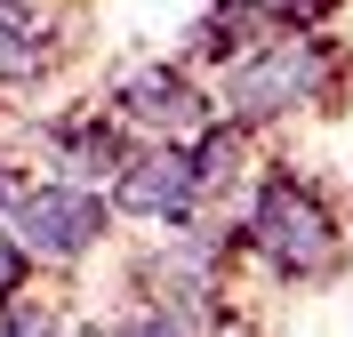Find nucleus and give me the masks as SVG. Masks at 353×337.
Masks as SVG:
<instances>
[{"instance_id":"7","label":"nucleus","mask_w":353,"mask_h":337,"mask_svg":"<svg viewBox=\"0 0 353 337\" xmlns=\"http://www.w3.org/2000/svg\"><path fill=\"white\" fill-rule=\"evenodd\" d=\"M48 57H57V24L41 17V0H0V81L24 89L48 72Z\"/></svg>"},{"instance_id":"11","label":"nucleus","mask_w":353,"mask_h":337,"mask_svg":"<svg viewBox=\"0 0 353 337\" xmlns=\"http://www.w3.org/2000/svg\"><path fill=\"white\" fill-rule=\"evenodd\" d=\"M330 8H337V0H257V17L273 24V32H313Z\"/></svg>"},{"instance_id":"2","label":"nucleus","mask_w":353,"mask_h":337,"mask_svg":"<svg viewBox=\"0 0 353 337\" xmlns=\"http://www.w3.org/2000/svg\"><path fill=\"white\" fill-rule=\"evenodd\" d=\"M330 89V41H313V32H265L249 57L217 72V96L209 112L233 121V129H265V121H289L297 105Z\"/></svg>"},{"instance_id":"10","label":"nucleus","mask_w":353,"mask_h":337,"mask_svg":"<svg viewBox=\"0 0 353 337\" xmlns=\"http://www.w3.org/2000/svg\"><path fill=\"white\" fill-rule=\"evenodd\" d=\"M0 337H65V321H57L48 297H8L0 305Z\"/></svg>"},{"instance_id":"8","label":"nucleus","mask_w":353,"mask_h":337,"mask_svg":"<svg viewBox=\"0 0 353 337\" xmlns=\"http://www.w3.org/2000/svg\"><path fill=\"white\" fill-rule=\"evenodd\" d=\"M257 32H273V24L257 17V0H217V8H209V17L185 32V65L225 72L233 57H249V48H257Z\"/></svg>"},{"instance_id":"5","label":"nucleus","mask_w":353,"mask_h":337,"mask_svg":"<svg viewBox=\"0 0 353 337\" xmlns=\"http://www.w3.org/2000/svg\"><path fill=\"white\" fill-rule=\"evenodd\" d=\"M105 112H112L129 136H193L201 121H209V96H201L193 65H169V57H153V65H129L121 81H112Z\"/></svg>"},{"instance_id":"15","label":"nucleus","mask_w":353,"mask_h":337,"mask_svg":"<svg viewBox=\"0 0 353 337\" xmlns=\"http://www.w3.org/2000/svg\"><path fill=\"white\" fill-rule=\"evenodd\" d=\"M72 337H105V321H88V329H72Z\"/></svg>"},{"instance_id":"6","label":"nucleus","mask_w":353,"mask_h":337,"mask_svg":"<svg viewBox=\"0 0 353 337\" xmlns=\"http://www.w3.org/2000/svg\"><path fill=\"white\" fill-rule=\"evenodd\" d=\"M41 145H48V161H57V177H65V185H97V193H105V185L129 169V153L145 145V136H129L105 105H97V112H65V121H48Z\"/></svg>"},{"instance_id":"9","label":"nucleus","mask_w":353,"mask_h":337,"mask_svg":"<svg viewBox=\"0 0 353 337\" xmlns=\"http://www.w3.org/2000/svg\"><path fill=\"white\" fill-rule=\"evenodd\" d=\"M185 153H193V177H201V201H217V193H233V177H241L249 161V129H233V121H201L193 136H185Z\"/></svg>"},{"instance_id":"4","label":"nucleus","mask_w":353,"mask_h":337,"mask_svg":"<svg viewBox=\"0 0 353 337\" xmlns=\"http://www.w3.org/2000/svg\"><path fill=\"white\" fill-rule=\"evenodd\" d=\"M105 201H112V217H145V225H169V233H185V225L209 209L185 136H145L129 153V169L105 185Z\"/></svg>"},{"instance_id":"14","label":"nucleus","mask_w":353,"mask_h":337,"mask_svg":"<svg viewBox=\"0 0 353 337\" xmlns=\"http://www.w3.org/2000/svg\"><path fill=\"white\" fill-rule=\"evenodd\" d=\"M24 185H32V177H24V169H8V161H0V217H8V209L24 201Z\"/></svg>"},{"instance_id":"12","label":"nucleus","mask_w":353,"mask_h":337,"mask_svg":"<svg viewBox=\"0 0 353 337\" xmlns=\"http://www.w3.org/2000/svg\"><path fill=\"white\" fill-rule=\"evenodd\" d=\"M105 337H193L176 314H161V305H137V314H121V321H105Z\"/></svg>"},{"instance_id":"13","label":"nucleus","mask_w":353,"mask_h":337,"mask_svg":"<svg viewBox=\"0 0 353 337\" xmlns=\"http://www.w3.org/2000/svg\"><path fill=\"white\" fill-rule=\"evenodd\" d=\"M32 273H41V265H32V257H24V241L8 233V225H0V305L32 289Z\"/></svg>"},{"instance_id":"3","label":"nucleus","mask_w":353,"mask_h":337,"mask_svg":"<svg viewBox=\"0 0 353 337\" xmlns=\"http://www.w3.org/2000/svg\"><path fill=\"white\" fill-rule=\"evenodd\" d=\"M0 225L24 241V257H32V265H81L88 249L112 233V201L97 193V185L41 177V185H24V201L8 209Z\"/></svg>"},{"instance_id":"1","label":"nucleus","mask_w":353,"mask_h":337,"mask_svg":"<svg viewBox=\"0 0 353 337\" xmlns=\"http://www.w3.org/2000/svg\"><path fill=\"white\" fill-rule=\"evenodd\" d=\"M233 241H241L273 281H321V273L345 257V225L330 217V201H321L305 177L273 169V177H257L241 225H233Z\"/></svg>"}]
</instances>
